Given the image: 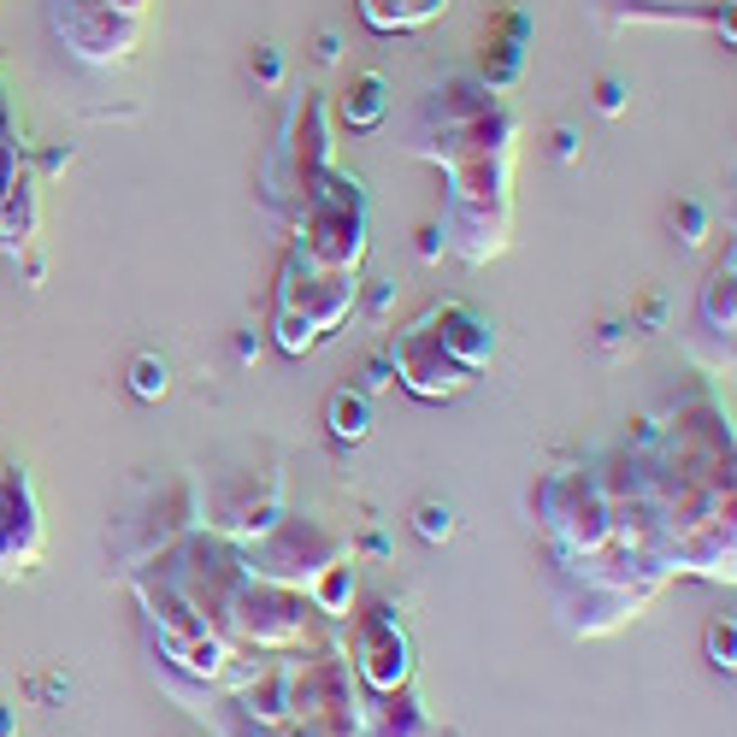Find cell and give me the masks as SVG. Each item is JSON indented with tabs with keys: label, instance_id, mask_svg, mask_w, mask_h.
Masks as SVG:
<instances>
[{
	"label": "cell",
	"instance_id": "cell-1",
	"mask_svg": "<svg viewBox=\"0 0 737 737\" xmlns=\"http://www.w3.org/2000/svg\"><path fill=\"white\" fill-rule=\"evenodd\" d=\"M366 425H372V408H366V396H330V431H337L342 443H360L366 437Z\"/></svg>",
	"mask_w": 737,
	"mask_h": 737
},
{
	"label": "cell",
	"instance_id": "cell-2",
	"mask_svg": "<svg viewBox=\"0 0 737 737\" xmlns=\"http://www.w3.org/2000/svg\"><path fill=\"white\" fill-rule=\"evenodd\" d=\"M342 112H349V124H378V112H384V83H378V77H360L354 95L342 100Z\"/></svg>",
	"mask_w": 737,
	"mask_h": 737
},
{
	"label": "cell",
	"instance_id": "cell-3",
	"mask_svg": "<svg viewBox=\"0 0 737 737\" xmlns=\"http://www.w3.org/2000/svg\"><path fill=\"white\" fill-rule=\"evenodd\" d=\"M130 389H136L142 401H160L166 396V360L160 354H142L136 366H130Z\"/></svg>",
	"mask_w": 737,
	"mask_h": 737
},
{
	"label": "cell",
	"instance_id": "cell-4",
	"mask_svg": "<svg viewBox=\"0 0 737 737\" xmlns=\"http://www.w3.org/2000/svg\"><path fill=\"white\" fill-rule=\"evenodd\" d=\"M419 537H449V508H437V502H425V508H419Z\"/></svg>",
	"mask_w": 737,
	"mask_h": 737
},
{
	"label": "cell",
	"instance_id": "cell-5",
	"mask_svg": "<svg viewBox=\"0 0 737 737\" xmlns=\"http://www.w3.org/2000/svg\"><path fill=\"white\" fill-rule=\"evenodd\" d=\"M319 596L330 602V608H342V602H349V567H330V578L319 584Z\"/></svg>",
	"mask_w": 737,
	"mask_h": 737
},
{
	"label": "cell",
	"instance_id": "cell-6",
	"mask_svg": "<svg viewBox=\"0 0 737 737\" xmlns=\"http://www.w3.org/2000/svg\"><path fill=\"white\" fill-rule=\"evenodd\" d=\"M708 649H714V667L732 673V626H714V631H708Z\"/></svg>",
	"mask_w": 737,
	"mask_h": 737
},
{
	"label": "cell",
	"instance_id": "cell-7",
	"mask_svg": "<svg viewBox=\"0 0 737 737\" xmlns=\"http://www.w3.org/2000/svg\"><path fill=\"white\" fill-rule=\"evenodd\" d=\"M389 384V366H384V360H372V366H366V389H384Z\"/></svg>",
	"mask_w": 737,
	"mask_h": 737
},
{
	"label": "cell",
	"instance_id": "cell-8",
	"mask_svg": "<svg viewBox=\"0 0 737 737\" xmlns=\"http://www.w3.org/2000/svg\"><path fill=\"white\" fill-rule=\"evenodd\" d=\"M7 726H12V720H7V708H0V737H7Z\"/></svg>",
	"mask_w": 737,
	"mask_h": 737
}]
</instances>
